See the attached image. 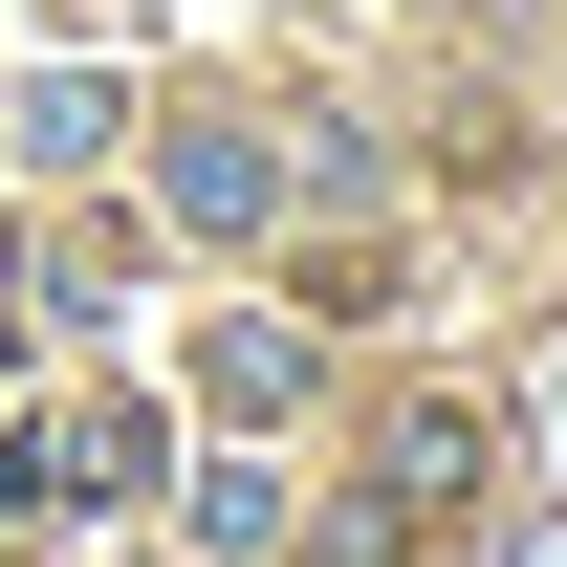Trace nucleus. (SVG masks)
Wrapping results in <instances>:
<instances>
[{"label": "nucleus", "mask_w": 567, "mask_h": 567, "mask_svg": "<svg viewBox=\"0 0 567 567\" xmlns=\"http://www.w3.org/2000/svg\"><path fill=\"white\" fill-rule=\"evenodd\" d=\"M175 218H218V240H240V218H284V175H262L240 132H197V153H175Z\"/></svg>", "instance_id": "obj_1"}, {"label": "nucleus", "mask_w": 567, "mask_h": 567, "mask_svg": "<svg viewBox=\"0 0 567 567\" xmlns=\"http://www.w3.org/2000/svg\"><path fill=\"white\" fill-rule=\"evenodd\" d=\"M546 415H567V393H546Z\"/></svg>", "instance_id": "obj_2"}]
</instances>
